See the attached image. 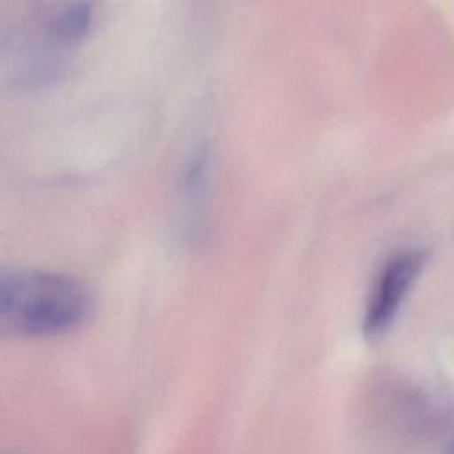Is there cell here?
<instances>
[{
	"instance_id": "cell-1",
	"label": "cell",
	"mask_w": 454,
	"mask_h": 454,
	"mask_svg": "<svg viewBox=\"0 0 454 454\" xmlns=\"http://www.w3.org/2000/svg\"><path fill=\"white\" fill-rule=\"evenodd\" d=\"M92 310L85 284L43 270L0 268V339H43L82 326Z\"/></svg>"
},
{
	"instance_id": "cell-3",
	"label": "cell",
	"mask_w": 454,
	"mask_h": 454,
	"mask_svg": "<svg viewBox=\"0 0 454 454\" xmlns=\"http://www.w3.org/2000/svg\"><path fill=\"white\" fill-rule=\"evenodd\" d=\"M92 25V5L89 2H74L66 7L53 21L51 34L57 43L73 46L80 43L90 30Z\"/></svg>"
},
{
	"instance_id": "cell-2",
	"label": "cell",
	"mask_w": 454,
	"mask_h": 454,
	"mask_svg": "<svg viewBox=\"0 0 454 454\" xmlns=\"http://www.w3.org/2000/svg\"><path fill=\"white\" fill-rule=\"evenodd\" d=\"M426 262V252L406 250L392 255L380 270L362 321L364 337L378 342L392 326L408 291Z\"/></svg>"
}]
</instances>
